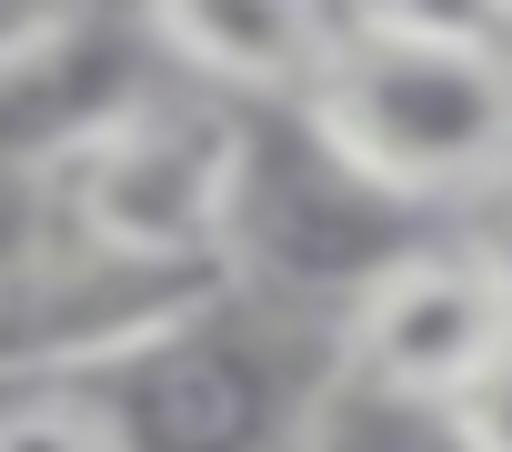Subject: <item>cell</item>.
I'll return each mask as SVG.
<instances>
[{"mask_svg":"<svg viewBox=\"0 0 512 452\" xmlns=\"http://www.w3.org/2000/svg\"><path fill=\"white\" fill-rule=\"evenodd\" d=\"M302 121L412 211H472L512 181V51L482 41H402L342 21Z\"/></svg>","mask_w":512,"mask_h":452,"instance_id":"1","label":"cell"},{"mask_svg":"<svg viewBox=\"0 0 512 452\" xmlns=\"http://www.w3.org/2000/svg\"><path fill=\"white\" fill-rule=\"evenodd\" d=\"M332 362H342L332 322L272 302L262 282H231L201 322L101 372L91 392L121 422V452H292Z\"/></svg>","mask_w":512,"mask_h":452,"instance_id":"2","label":"cell"},{"mask_svg":"<svg viewBox=\"0 0 512 452\" xmlns=\"http://www.w3.org/2000/svg\"><path fill=\"white\" fill-rule=\"evenodd\" d=\"M231 252H121L21 211L0 242V382H101L231 292Z\"/></svg>","mask_w":512,"mask_h":452,"instance_id":"3","label":"cell"},{"mask_svg":"<svg viewBox=\"0 0 512 452\" xmlns=\"http://www.w3.org/2000/svg\"><path fill=\"white\" fill-rule=\"evenodd\" d=\"M241 181H251V101L171 71L151 101L101 121L31 191V211L121 252H231Z\"/></svg>","mask_w":512,"mask_h":452,"instance_id":"4","label":"cell"},{"mask_svg":"<svg viewBox=\"0 0 512 452\" xmlns=\"http://www.w3.org/2000/svg\"><path fill=\"white\" fill-rule=\"evenodd\" d=\"M171 51L141 0H41L0 21V181H51L101 121L151 101Z\"/></svg>","mask_w":512,"mask_h":452,"instance_id":"5","label":"cell"},{"mask_svg":"<svg viewBox=\"0 0 512 452\" xmlns=\"http://www.w3.org/2000/svg\"><path fill=\"white\" fill-rule=\"evenodd\" d=\"M502 352H512V262L482 221L472 232H422L342 312V362L422 402H462Z\"/></svg>","mask_w":512,"mask_h":452,"instance_id":"6","label":"cell"},{"mask_svg":"<svg viewBox=\"0 0 512 452\" xmlns=\"http://www.w3.org/2000/svg\"><path fill=\"white\" fill-rule=\"evenodd\" d=\"M181 81L231 101H302L342 41V0H141Z\"/></svg>","mask_w":512,"mask_h":452,"instance_id":"7","label":"cell"},{"mask_svg":"<svg viewBox=\"0 0 512 452\" xmlns=\"http://www.w3.org/2000/svg\"><path fill=\"white\" fill-rule=\"evenodd\" d=\"M292 452H472L462 412L452 402H422V392H392L352 362H332V382L312 392Z\"/></svg>","mask_w":512,"mask_h":452,"instance_id":"8","label":"cell"},{"mask_svg":"<svg viewBox=\"0 0 512 452\" xmlns=\"http://www.w3.org/2000/svg\"><path fill=\"white\" fill-rule=\"evenodd\" d=\"M0 452H121L91 382H0Z\"/></svg>","mask_w":512,"mask_h":452,"instance_id":"9","label":"cell"},{"mask_svg":"<svg viewBox=\"0 0 512 452\" xmlns=\"http://www.w3.org/2000/svg\"><path fill=\"white\" fill-rule=\"evenodd\" d=\"M342 21L402 31V41H482V51H512V0H342Z\"/></svg>","mask_w":512,"mask_h":452,"instance_id":"10","label":"cell"},{"mask_svg":"<svg viewBox=\"0 0 512 452\" xmlns=\"http://www.w3.org/2000/svg\"><path fill=\"white\" fill-rule=\"evenodd\" d=\"M452 412H462L472 452H512V352H502V362H492V372H482V382H472Z\"/></svg>","mask_w":512,"mask_h":452,"instance_id":"11","label":"cell"},{"mask_svg":"<svg viewBox=\"0 0 512 452\" xmlns=\"http://www.w3.org/2000/svg\"><path fill=\"white\" fill-rule=\"evenodd\" d=\"M492 201H502V211H492V221H482V232H492V242H502V262H512V181H502V191H492Z\"/></svg>","mask_w":512,"mask_h":452,"instance_id":"12","label":"cell"}]
</instances>
